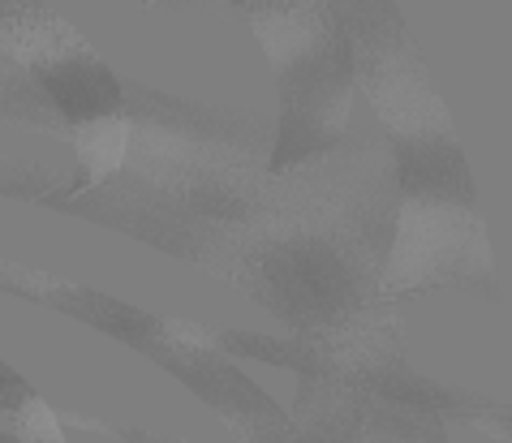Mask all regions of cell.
Returning a JSON list of instances; mask_svg holds the SVG:
<instances>
[{"label":"cell","mask_w":512,"mask_h":443,"mask_svg":"<svg viewBox=\"0 0 512 443\" xmlns=\"http://www.w3.org/2000/svg\"><path fill=\"white\" fill-rule=\"evenodd\" d=\"M487 259V241L474 207L457 203H405L401 224L392 233V276L409 284L461 280L474 276Z\"/></svg>","instance_id":"obj_1"},{"label":"cell","mask_w":512,"mask_h":443,"mask_svg":"<svg viewBox=\"0 0 512 443\" xmlns=\"http://www.w3.org/2000/svg\"><path fill=\"white\" fill-rule=\"evenodd\" d=\"M31 82L39 87V95H44V104L52 108V117L69 125V130L99 121V117H112V112L125 104L121 78L87 48L61 52V56H52V61L35 65Z\"/></svg>","instance_id":"obj_2"},{"label":"cell","mask_w":512,"mask_h":443,"mask_svg":"<svg viewBox=\"0 0 512 443\" xmlns=\"http://www.w3.org/2000/svg\"><path fill=\"white\" fill-rule=\"evenodd\" d=\"M396 181H401V194L409 203H457V207L478 203L469 168L448 134L401 138V147H396Z\"/></svg>","instance_id":"obj_3"},{"label":"cell","mask_w":512,"mask_h":443,"mask_svg":"<svg viewBox=\"0 0 512 443\" xmlns=\"http://www.w3.org/2000/svg\"><path fill=\"white\" fill-rule=\"evenodd\" d=\"M164 362L173 366L198 396L211 400V405H216L220 413L246 409V413H254V418H276V422H280V413H276L272 400H267L259 388H254L250 379H241L233 366L216 362V357H164Z\"/></svg>","instance_id":"obj_4"},{"label":"cell","mask_w":512,"mask_h":443,"mask_svg":"<svg viewBox=\"0 0 512 443\" xmlns=\"http://www.w3.org/2000/svg\"><path fill=\"white\" fill-rule=\"evenodd\" d=\"M74 151H78V164L87 168L91 177H108L130 160V125L112 117H99L87 125H74Z\"/></svg>","instance_id":"obj_5"},{"label":"cell","mask_w":512,"mask_h":443,"mask_svg":"<svg viewBox=\"0 0 512 443\" xmlns=\"http://www.w3.org/2000/svg\"><path fill=\"white\" fill-rule=\"evenodd\" d=\"M18 439L22 443H65L61 426H56V418H52V409L39 396H31L18 409Z\"/></svg>","instance_id":"obj_6"},{"label":"cell","mask_w":512,"mask_h":443,"mask_svg":"<svg viewBox=\"0 0 512 443\" xmlns=\"http://www.w3.org/2000/svg\"><path fill=\"white\" fill-rule=\"evenodd\" d=\"M31 396H35V392L26 388V379L18 375V370L0 362V409L18 413V409H22V405H26V400H31Z\"/></svg>","instance_id":"obj_7"}]
</instances>
